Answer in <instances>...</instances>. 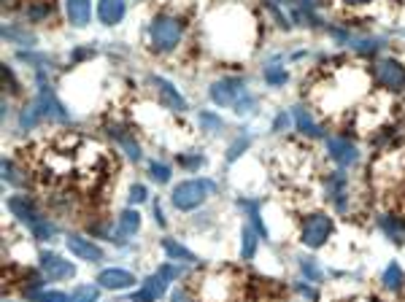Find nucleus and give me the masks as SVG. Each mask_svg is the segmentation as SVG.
Segmentation results:
<instances>
[{
	"label": "nucleus",
	"mask_w": 405,
	"mask_h": 302,
	"mask_svg": "<svg viewBox=\"0 0 405 302\" xmlns=\"http://www.w3.org/2000/svg\"><path fill=\"white\" fill-rule=\"evenodd\" d=\"M170 302H189L187 294H184V289H176V292L170 294Z\"/></svg>",
	"instance_id": "ea45409f"
},
{
	"label": "nucleus",
	"mask_w": 405,
	"mask_h": 302,
	"mask_svg": "<svg viewBox=\"0 0 405 302\" xmlns=\"http://www.w3.org/2000/svg\"><path fill=\"white\" fill-rule=\"evenodd\" d=\"M179 162H181L184 167H200L203 165V157H200V154H197V157H181Z\"/></svg>",
	"instance_id": "4c0bfd02"
},
{
	"label": "nucleus",
	"mask_w": 405,
	"mask_h": 302,
	"mask_svg": "<svg viewBox=\"0 0 405 302\" xmlns=\"http://www.w3.org/2000/svg\"><path fill=\"white\" fill-rule=\"evenodd\" d=\"M154 300H157V297H154L152 292H146V289H141V292H138V294H133V297H130V300H127V302H154Z\"/></svg>",
	"instance_id": "c9c22d12"
},
{
	"label": "nucleus",
	"mask_w": 405,
	"mask_h": 302,
	"mask_svg": "<svg viewBox=\"0 0 405 302\" xmlns=\"http://www.w3.org/2000/svg\"><path fill=\"white\" fill-rule=\"evenodd\" d=\"M324 192H327V200L338 211H346V205H349V178H346V173H341V170L330 173L327 181H324Z\"/></svg>",
	"instance_id": "9d476101"
},
{
	"label": "nucleus",
	"mask_w": 405,
	"mask_h": 302,
	"mask_svg": "<svg viewBox=\"0 0 405 302\" xmlns=\"http://www.w3.org/2000/svg\"><path fill=\"white\" fill-rule=\"evenodd\" d=\"M52 11H54L52 0H33L25 8V17L30 22H44L46 17H52Z\"/></svg>",
	"instance_id": "aec40b11"
},
{
	"label": "nucleus",
	"mask_w": 405,
	"mask_h": 302,
	"mask_svg": "<svg viewBox=\"0 0 405 302\" xmlns=\"http://www.w3.org/2000/svg\"><path fill=\"white\" fill-rule=\"evenodd\" d=\"M208 95L219 108H233L235 113H251L254 111V97L249 95L246 84L238 76H224V79L214 82Z\"/></svg>",
	"instance_id": "f257e3e1"
},
{
	"label": "nucleus",
	"mask_w": 405,
	"mask_h": 302,
	"mask_svg": "<svg viewBox=\"0 0 405 302\" xmlns=\"http://www.w3.org/2000/svg\"><path fill=\"white\" fill-rule=\"evenodd\" d=\"M327 154L338 167H351L359 160V151L349 138H327Z\"/></svg>",
	"instance_id": "1a4fd4ad"
},
{
	"label": "nucleus",
	"mask_w": 405,
	"mask_h": 302,
	"mask_svg": "<svg viewBox=\"0 0 405 302\" xmlns=\"http://www.w3.org/2000/svg\"><path fill=\"white\" fill-rule=\"evenodd\" d=\"M125 14H127L125 0H100V3H98V17H100V22L108 25V28L119 25V22L125 19Z\"/></svg>",
	"instance_id": "dca6fc26"
},
{
	"label": "nucleus",
	"mask_w": 405,
	"mask_h": 302,
	"mask_svg": "<svg viewBox=\"0 0 405 302\" xmlns=\"http://www.w3.org/2000/svg\"><path fill=\"white\" fill-rule=\"evenodd\" d=\"M257 229L254 227H243L241 232V259H254V254H257Z\"/></svg>",
	"instance_id": "4be33fe9"
},
{
	"label": "nucleus",
	"mask_w": 405,
	"mask_h": 302,
	"mask_svg": "<svg viewBox=\"0 0 405 302\" xmlns=\"http://www.w3.org/2000/svg\"><path fill=\"white\" fill-rule=\"evenodd\" d=\"M33 300L38 302H76L73 294H65V292H35Z\"/></svg>",
	"instance_id": "c756f323"
},
{
	"label": "nucleus",
	"mask_w": 405,
	"mask_h": 302,
	"mask_svg": "<svg viewBox=\"0 0 405 302\" xmlns=\"http://www.w3.org/2000/svg\"><path fill=\"white\" fill-rule=\"evenodd\" d=\"M197 122H200V127H203L206 133H219V130L224 127V122H222L216 113H211V111H200V113H197Z\"/></svg>",
	"instance_id": "393cba45"
},
{
	"label": "nucleus",
	"mask_w": 405,
	"mask_h": 302,
	"mask_svg": "<svg viewBox=\"0 0 405 302\" xmlns=\"http://www.w3.org/2000/svg\"><path fill=\"white\" fill-rule=\"evenodd\" d=\"M359 302H365V300H359Z\"/></svg>",
	"instance_id": "79ce46f5"
},
{
	"label": "nucleus",
	"mask_w": 405,
	"mask_h": 302,
	"mask_svg": "<svg viewBox=\"0 0 405 302\" xmlns=\"http://www.w3.org/2000/svg\"><path fill=\"white\" fill-rule=\"evenodd\" d=\"M287 124H289V116H287V113H278V116H276V122H273V130H276V133H281Z\"/></svg>",
	"instance_id": "e433bc0d"
},
{
	"label": "nucleus",
	"mask_w": 405,
	"mask_h": 302,
	"mask_svg": "<svg viewBox=\"0 0 405 302\" xmlns=\"http://www.w3.org/2000/svg\"><path fill=\"white\" fill-rule=\"evenodd\" d=\"M98 283L103 289H111V292H122V289L135 286V275L130 270H122V267H108L98 275Z\"/></svg>",
	"instance_id": "f8f14e48"
},
{
	"label": "nucleus",
	"mask_w": 405,
	"mask_h": 302,
	"mask_svg": "<svg viewBox=\"0 0 405 302\" xmlns=\"http://www.w3.org/2000/svg\"><path fill=\"white\" fill-rule=\"evenodd\" d=\"M65 14L73 28H87L92 19V0H65Z\"/></svg>",
	"instance_id": "2eb2a0df"
},
{
	"label": "nucleus",
	"mask_w": 405,
	"mask_h": 302,
	"mask_svg": "<svg viewBox=\"0 0 405 302\" xmlns=\"http://www.w3.org/2000/svg\"><path fill=\"white\" fill-rule=\"evenodd\" d=\"M176 275H181L179 267H173V265H162L157 273L149 275V281L143 283V289H146V292H152L154 297H162V294H165V289L170 286V281H173Z\"/></svg>",
	"instance_id": "4468645a"
},
{
	"label": "nucleus",
	"mask_w": 405,
	"mask_h": 302,
	"mask_svg": "<svg viewBox=\"0 0 405 302\" xmlns=\"http://www.w3.org/2000/svg\"><path fill=\"white\" fill-rule=\"evenodd\" d=\"M381 229H384V235L389 238V240H395V243H405V221L400 216H392V214H386V216H381Z\"/></svg>",
	"instance_id": "a211bd4d"
},
{
	"label": "nucleus",
	"mask_w": 405,
	"mask_h": 302,
	"mask_svg": "<svg viewBox=\"0 0 405 302\" xmlns=\"http://www.w3.org/2000/svg\"><path fill=\"white\" fill-rule=\"evenodd\" d=\"M295 124H297V130L303 133V135H308V138H324V130L311 119V113L303 108H295Z\"/></svg>",
	"instance_id": "6ab92c4d"
},
{
	"label": "nucleus",
	"mask_w": 405,
	"mask_h": 302,
	"mask_svg": "<svg viewBox=\"0 0 405 302\" xmlns=\"http://www.w3.org/2000/svg\"><path fill=\"white\" fill-rule=\"evenodd\" d=\"M249 143H251V138H249V135L238 138V140H235V143H233V146H230V151H227V162H235V160H238V157H241L243 151H246V149H249Z\"/></svg>",
	"instance_id": "7c9ffc66"
},
{
	"label": "nucleus",
	"mask_w": 405,
	"mask_h": 302,
	"mask_svg": "<svg viewBox=\"0 0 405 302\" xmlns=\"http://www.w3.org/2000/svg\"><path fill=\"white\" fill-rule=\"evenodd\" d=\"M384 289H389V292H400L403 289V281H405V275H403V267L397 265V262H392L386 270H384Z\"/></svg>",
	"instance_id": "412c9836"
},
{
	"label": "nucleus",
	"mask_w": 405,
	"mask_h": 302,
	"mask_svg": "<svg viewBox=\"0 0 405 302\" xmlns=\"http://www.w3.org/2000/svg\"><path fill=\"white\" fill-rule=\"evenodd\" d=\"M373 79L381 89H386V92H403L405 89V65L400 59H392V57H386V59H378L376 65H373Z\"/></svg>",
	"instance_id": "423d86ee"
},
{
	"label": "nucleus",
	"mask_w": 405,
	"mask_h": 302,
	"mask_svg": "<svg viewBox=\"0 0 405 302\" xmlns=\"http://www.w3.org/2000/svg\"><path fill=\"white\" fill-rule=\"evenodd\" d=\"M332 235V219L327 214H308L300 229V240L308 248H322Z\"/></svg>",
	"instance_id": "39448f33"
},
{
	"label": "nucleus",
	"mask_w": 405,
	"mask_h": 302,
	"mask_svg": "<svg viewBox=\"0 0 405 302\" xmlns=\"http://www.w3.org/2000/svg\"><path fill=\"white\" fill-rule=\"evenodd\" d=\"M141 229V214L133 211V208H127V211H122L119 214V224H116V243H122L125 238H130Z\"/></svg>",
	"instance_id": "f3484780"
},
{
	"label": "nucleus",
	"mask_w": 405,
	"mask_h": 302,
	"mask_svg": "<svg viewBox=\"0 0 405 302\" xmlns=\"http://www.w3.org/2000/svg\"><path fill=\"white\" fill-rule=\"evenodd\" d=\"M108 135L114 138L122 149H125V154L133 160V162H138L143 154H141V146H138V140L133 138V130H127V127H122V124H108V130H106Z\"/></svg>",
	"instance_id": "ddd939ff"
},
{
	"label": "nucleus",
	"mask_w": 405,
	"mask_h": 302,
	"mask_svg": "<svg viewBox=\"0 0 405 302\" xmlns=\"http://www.w3.org/2000/svg\"><path fill=\"white\" fill-rule=\"evenodd\" d=\"M343 3H346V6H368L370 0H343Z\"/></svg>",
	"instance_id": "a19ab883"
},
{
	"label": "nucleus",
	"mask_w": 405,
	"mask_h": 302,
	"mask_svg": "<svg viewBox=\"0 0 405 302\" xmlns=\"http://www.w3.org/2000/svg\"><path fill=\"white\" fill-rule=\"evenodd\" d=\"M214 192H216L214 181H208V178H189V181L176 184V189L170 194V202L179 211H195V208H200Z\"/></svg>",
	"instance_id": "20e7f679"
},
{
	"label": "nucleus",
	"mask_w": 405,
	"mask_h": 302,
	"mask_svg": "<svg viewBox=\"0 0 405 302\" xmlns=\"http://www.w3.org/2000/svg\"><path fill=\"white\" fill-rule=\"evenodd\" d=\"M162 248H165V254H168L170 259H179V262H189V265H192V262H197V256H195V254H192L189 248H184L181 243H176V240H170V238H168V240H162Z\"/></svg>",
	"instance_id": "5701e85b"
},
{
	"label": "nucleus",
	"mask_w": 405,
	"mask_h": 302,
	"mask_svg": "<svg viewBox=\"0 0 405 302\" xmlns=\"http://www.w3.org/2000/svg\"><path fill=\"white\" fill-rule=\"evenodd\" d=\"M170 165H165V162H149V176H152V181H157V184H168L170 181Z\"/></svg>",
	"instance_id": "c85d7f7f"
},
{
	"label": "nucleus",
	"mask_w": 405,
	"mask_h": 302,
	"mask_svg": "<svg viewBox=\"0 0 405 302\" xmlns=\"http://www.w3.org/2000/svg\"><path fill=\"white\" fill-rule=\"evenodd\" d=\"M149 84H152V89H154V95H157V100H160L162 108L187 111V100H184V95H181L173 84L168 82V79H162V76H149Z\"/></svg>",
	"instance_id": "0eeeda50"
},
{
	"label": "nucleus",
	"mask_w": 405,
	"mask_h": 302,
	"mask_svg": "<svg viewBox=\"0 0 405 302\" xmlns=\"http://www.w3.org/2000/svg\"><path fill=\"white\" fill-rule=\"evenodd\" d=\"M6 208L11 211L14 219H19L27 229L33 232L35 240H52L54 224L52 221H46V216H41V211L35 208V202H33L30 197H25V194H11V197L6 200Z\"/></svg>",
	"instance_id": "f03ea898"
},
{
	"label": "nucleus",
	"mask_w": 405,
	"mask_h": 302,
	"mask_svg": "<svg viewBox=\"0 0 405 302\" xmlns=\"http://www.w3.org/2000/svg\"><path fill=\"white\" fill-rule=\"evenodd\" d=\"M262 79H265L268 86H284L287 79H289V73L284 70V65H278V62H268V65H265Z\"/></svg>",
	"instance_id": "b1692460"
},
{
	"label": "nucleus",
	"mask_w": 405,
	"mask_h": 302,
	"mask_svg": "<svg viewBox=\"0 0 405 302\" xmlns=\"http://www.w3.org/2000/svg\"><path fill=\"white\" fill-rule=\"evenodd\" d=\"M359 55H376L378 49H381V41H368V38H362V41H354L351 44Z\"/></svg>",
	"instance_id": "2f4dec72"
},
{
	"label": "nucleus",
	"mask_w": 405,
	"mask_h": 302,
	"mask_svg": "<svg viewBox=\"0 0 405 302\" xmlns=\"http://www.w3.org/2000/svg\"><path fill=\"white\" fill-rule=\"evenodd\" d=\"M0 170H3V181L14 184V187H22V184H25V178L19 176V167L14 165L11 160H3V165H0Z\"/></svg>",
	"instance_id": "a878e982"
},
{
	"label": "nucleus",
	"mask_w": 405,
	"mask_h": 302,
	"mask_svg": "<svg viewBox=\"0 0 405 302\" xmlns=\"http://www.w3.org/2000/svg\"><path fill=\"white\" fill-rule=\"evenodd\" d=\"M300 270L305 275V281H311V283H319L322 281V270H319V265L314 262V259H300Z\"/></svg>",
	"instance_id": "cd10ccee"
},
{
	"label": "nucleus",
	"mask_w": 405,
	"mask_h": 302,
	"mask_svg": "<svg viewBox=\"0 0 405 302\" xmlns=\"http://www.w3.org/2000/svg\"><path fill=\"white\" fill-rule=\"evenodd\" d=\"M92 57V49H76L73 52V62H79V59H89Z\"/></svg>",
	"instance_id": "58836bf2"
},
{
	"label": "nucleus",
	"mask_w": 405,
	"mask_h": 302,
	"mask_svg": "<svg viewBox=\"0 0 405 302\" xmlns=\"http://www.w3.org/2000/svg\"><path fill=\"white\" fill-rule=\"evenodd\" d=\"M79 302H98V289H89V286L79 289Z\"/></svg>",
	"instance_id": "72a5a7b5"
},
{
	"label": "nucleus",
	"mask_w": 405,
	"mask_h": 302,
	"mask_svg": "<svg viewBox=\"0 0 405 302\" xmlns=\"http://www.w3.org/2000/svg\"><path fill=\"white\" fill-rule=\"evenodd\" d=\"M65 246H68V251H71L76 259H84V262H100V259H103V248L98 246V243H92L89 238L68 235V238H65Z\"/></svg>",
	"instance_id": "9b49d317"
},
{
	"label": "nucleus",
	"mask_w": 405,
	"mask_h": 302,
	"mask_svg": "<svg viewBox=\"0 0 405 302\" xmlns=\"http://www.w3.org/2000/svg\"><path fill=\"white\" fill-rule=\"evenodd\" d=\"M146 202V187L143 184H133L130 187V205H141Z\"/></svg>",
	"instance_id": "473e14b6"
},
{
	"label": "nucleus",
	"mask_w": 405,
	"mask_h": 302,
	"mask_svg": "<svg viewBox=\"0 0 405 302\" xmlns=\"http://www.w3.org/2000/svg\"><path fill=\"white\" fill-rule=\"evenodd\" d=\"M3 38L14 41V44H19V46H33V44H35V38L27 35L25 30H19V28H3Z\"/></svg>",
	"instance_id": "bb28decb"
},
{
	"label": "nucleus",
	"mask_w": 405,
	"mask_h": 302,
	"mask_svg": "<svg viewBox=\"0 0 405 302\" xmlns=\"http://www.w3.org/2000/svg\"><path fill=\"white\" fill-rule=\"evenodd\" d=\"M38 265H41V273L46 275L49 281H65V278H73V275H76L73 262L57 256V254H52V251L41 254V256H38Z\"/></svg>",
	"instance_id": "6e6552de"
},
{
	"label": "nucleus",
	"mask_w": 405,
	"mask_h": 302,
	"mask_svg": "<svg viewBox=\"0 0 405 302\" xmlns=\"http://www.w3.org/2000/svg\"><path fill=\"white\" fill-rule=\"evenodd\" d=\"M184 19L176 17V14H160L152 19V28H149V44L154 52L168 55V52H176L181 38H184Z\"/></svg>",
	"instance_id": "7ed1b4c3"
},
{
	"label": "nucleus",
	"mask_w": 405,
	"mask_h": 302,
	"mask_svg": "<svg viewBox=\"0 0 405 302\" xmlns=\"http://www.w3.org/2000/svg\"><path fill=\"white\" fill-rule=\"evenodd\" d=\"M3 79L8 84V92H17L19 86H17V79H14V73H11V68L8 65H3Z\"/></svg>",
	"instance_id": "f704fd0d"
}]
</instances>
